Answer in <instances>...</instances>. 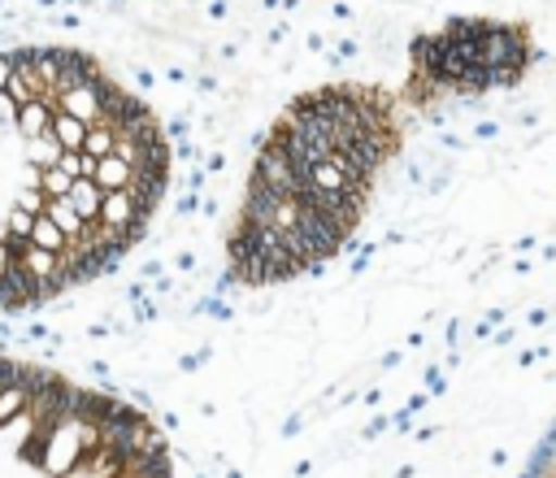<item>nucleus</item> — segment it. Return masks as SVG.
Masks as SVG:
<instances>
[{
	"label": "nucleus",
	"mask_w": 556,
	"mask_h": 478,
	"mask_svg": "<svg viewBox=\"0 0 556 478\" xmlns=\"http://www.w3.org/2000/svg\"><path fill=\"white\" fill-rule=\"evenodd\" d=\"M30 243H39V248H52V252H65L70 248V239L61 235V226L52 222V217H35V230H30Z\"/></svg>",
	"instance_id": "nucleus-15"
},
{
	"label": "nucleus",
	"mask_w": 556,
	"mask_h": 478,
	"mask_svg": "<svg viewBox=\"0 0 556 478\" xmlns=\"http://www.w3.org/2000/svg\"><path fill=\"white\" fill-rule=\"evenodd\" d=\"M70 200H74V209H78V217L91 226V222H100V204H104V187L96 183V178H74L70 183Z\"/></svg>",
	"instance_id": "nucleus-7"
},
{
	"label": "nucleus",
	"mask_w": 556,
	"mask_h": 478,
	"mask_svg": "<svg viewBox=\"0 0 556 478\" xmlns=\"http://www.w3.org/2000/svg\"><path fill=\"white\" fill-rule=\"evenodd\" d=\"M521 478H556V426H552L547 439L534 448V456H530V465H526Z\"/></svg>",
	"instance_id": "nucleus-10"
},
{
	"label": "nucleus",
	"mask_w": 556,
	"mask_h": 478,
	"mask_svg": "<svg viewBox=\"0 0 556 478\" xmlns=\"http://www.w3.org/2000/svg\"><path fill=\"white\" fill-rule=\"evenodd\" d=\"M113 143H117V126H113V122H91V126H87V139H83V152L100 161V156L113 152Z\"/></svg>",
	"instance_id": "nucleus-12"
},
{
	"label": "nucleus",
	"mask_w": 556,
	"mask_h": 478,
	"mask_svg": "<svg viewBox=\"0 0 556 478\" xmlns=\"http://www.w3.org/2000/svg\"><path fill=\"white\" fill-rule=\"evenodd\" d=\"M78 465H83V435H78V413H74V395H70V408H61L43 435L35 469L43 478H70V474H78Z\"/></svg>",
	"instance_id": "nucleus-2"
},
{
	"label": "nucleus",
	"mask_w": 556,
	"mask_h": 478,
	"mask_svg": "<svg viewBox=\"0 0 556 478\" xmlns=\"http://www.w3.org/2000/svg\"><path fill=\"white\" fill-rule=\"evenodd\" d=\"M52 135H56V143L61 148H70V152H83V139H87V122H78L74 113H65V109H56L52 104V126H48Z\"/></svg>",
	"instance_id": "nucleus-9"
},
{
	"label": "nucleus",
	"mask_w": 556,
	"mask_h": 478,
	"mask_svg": "<svg viewBox=\"0 0 556 478\" xmlns=\"http://www.w3.org/2000/svg\"><path fill=\"white\" fill-rule=\"evenodd\" d=\"M0 282H4V274H0Z\"/></svg>",
	"instance_id": "nucleus-20"
},
{
	"label": "nucleus",
	"mask_w": 556,
	"mask_h": 478,
	"mask_svg": "<svg viewBox=\"0 0 556 478\" xmlns=\"http://www.w3.org/2000/svg\"><path fill=\"white\" fill-rule=\"evenodd\" d=\"M48 126H52V100H26V104H17V135H22V143H30V139H39V135H48Z\"/></svg>",
	"instance_id": "nucleus-6"
},
{
	"label": "nucleus",
	"mask_w": 556,
	"mask_h": 478,
	"mask_svg": "<svg viewBox=\"0 0 556 478\" xmlns=\"http://www.w3.org/2000/svg\"><path fill=\"white\" fill-rule=\"evenodd\" d=\"M22 408H30V387H26L22 378H9V382L0 387V426H4L9 417H17Z\"/></svg>",
	"instance_id": "nucleus-11"
},
{
	"label": "nucleus",
	"mask_w": 556,
	"mask_h": 478,
	"mask_svg": "<svg viewBox=\"0 0 556 478\" xmlns=\"http://www.w3.org/2000/svg\"><path fill=\"white\" fill-rule=\"evenodd\" d=\"M9 378H13V356H4V352H0V387H4Z\"/></svg>",
	"instance_id": "nucleus-19"
},
{
	"label": "nucleus",
	"mask_w": 556,
	"mask_h": 478,
	"mask_svg": "<svg viewBox=\"0 0 556 478\" xmlns=\"http://www.w3.org/2000/svg\"><path fill=\"white\" fill-rule=\"evenodd\" d=\"M13 256H17L22 274L39 287V300H48V295L65 291V261H61V252L39 248V243H30V239H22V243H13Z\"/></svg>",
	"instance_id": "nucleus-3"
},
{
	"label": "nucleus",
	"mask_w": 556,
	"mask_h": 478,
	"mask_svg": "<svg viewBox=\"0 0 556 478\" xmlns=\"http://www.w3.org/2000/svg\"><path fill=\"white\" fill-rule=\"evenodd\" d=\"M534 48L521 26L456 17L443 35H421L413 43V96L434 91H482L517 83Z\"/></svg>",
	"instance_id": "nucleus-1"
},
{
	"label": "nucleus",
	"mask_w": 556,
	"mask_h": 478,
	"mask_svg": "<svg viewBox=\"0 0 556 478\" xmlns=\"http://www.w3.org/2000/svg\"><path fill=\"white\" fill-rule=\"evenodd\" d=\"M9 74H13V56H9V52H0V87L9 83Z\"/></svg>",
	"instance_id": "nucleus-18"
},
{
	"label": "nucleus",
	"mask_w": 556,
	"mask_h": 478,
	"mask_svg": "<svg viewBox=\"0 0 556 478\" xmlns=\"http://www.w3.org/2000/svg\"><path fill=\"white\" fill-rule=\"evenodd\" d=\"M70 174L61 169V165H48V169H39V178H35V187L43 191V196H70Z\"/></svg>",
	"instance_id": "nucleus-16"
},
{
	"label": "nucleus",
	"mask_w": 556,
	"mask_h": 478,
	"mask_svg": "<svg viewBox=\"0 0 556 478\" xmlns=\"http://www.w3.org/2000/svg\"><path fill=\"white\" fill-rule=\"evenodd\" d=\"M56 156H61V143H56V135H52V130L26 143V165H35V169H48V165H56Z\"/></svg>",
	"instance_id": "nucleus-13"
},
{
	"label": "nucleus",
	"mask_w": 556,
	"mask_h": 478,
	"mask_svg": "<svg viewBox=\"0 0 556 478\" xmlns=\"http://www.w3.org/2000/svg\"><path fill=\"white\" fill-rule=\"evenodd\" d=\"M4 135H17V100L0 87V139Z\"/></svg>",
	"instance_id": "nucleus-17"
},
{
	"label": "nucleus",
	"mask_w": 556,
	"mask_h": 478,
	"mask_svg": "<svg viewBox=\"0 0 556 478\" xmlns=\"http://www.w3.org/2000/svg\"><path fill=\"white\" fill-rule=\"evenodd\" d=\"M96 183H100L104 191H117V187H130V183H135V165H130L126 156H117V152H109V156H100V161H96Z\"/></svg>",
	"instance_id": "nucleus-8"
},
{
	"label": "nucleus",
	"mask_w": 556,
	"mask_h": 478,
	"mask_svg": "<svg viewBox=\"0 0 556 478\" xmlns=\"http://www.w3.org/2000/svg\"><path fill=\"white\" fill-rule=\"evenodd\" d=\"M109 83H113V78L96 70V74L78 78L74 87H65V91H61V96H56L52 104H56V109H65V113H74V117H78V122H87V126H91V122H104V104H109Z\"/></svg>",
	"instance_id": "nucleus-4"
},
{
	"label": "nucleus",
	"mask_w": 556,
	"mask_h": 478,
	"mask_svg": "<svg viewBox=\"0 0 556 478\" xmlns=\"http://www.w3.org/2000/svg\"><path fill=\"white\" fill-rule=\"evenodd\" d=\"M35 217H39V213H26L22 204H9V209H4V239H9V243H22V239H30V230H35Z\"/></svg>",
	"instance_id": "nucleus-14"
},
{
	"label": "nucleus",
	"mask_w": 556,
	"mask_h": 478,
	"mask_svg": "<svg viewBox=\"0 0 556 478\" xmlns=\"http://www.w3.org/2000/svg\"><path fill=\"white\" fill-rule=\"evenodd\" d=\"M39 213H43V217H52L70 243H78V239L87 235V222L78 217V209H74V200H70V196H43V209H39Z\"/></svg>",
	"instance_id": "nucleus-5"
}]
</instances>
